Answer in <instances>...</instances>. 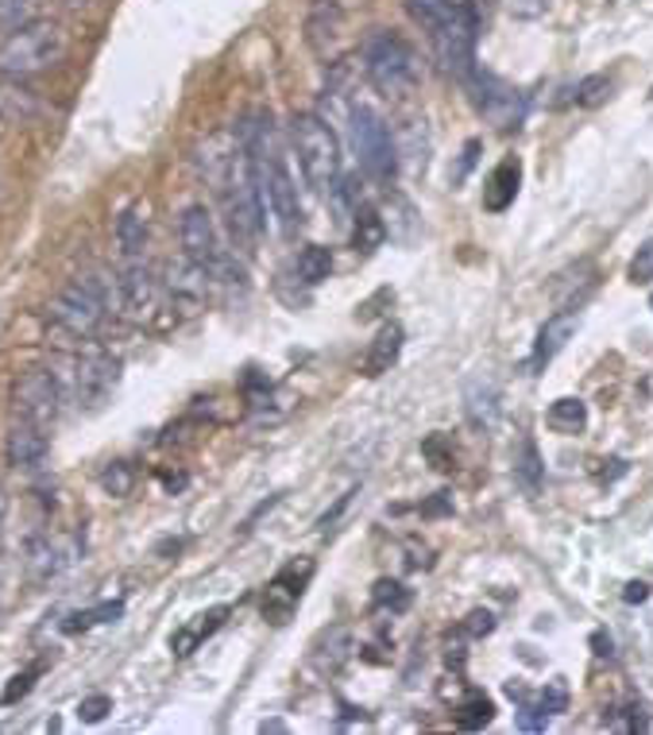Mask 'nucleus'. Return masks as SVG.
Segmentation results:
<instances>
[{
  "label": "nucleus",
  "mask_w": 653,
  "mask_h": 735,
  "mask_svg": "<svg viewBox=\"0 0 653 735\" xmlns=\"http://www.w3.org/2000/svg\"><path fill=\"white\" fill-rule=\"evenodd\" d=\"M259 732H287V724H283V721H271V724H264Z\"/></svg>",
  "instance_id": "8fccbe9b"
},
{
  "label": "nucleus",
  "mask_w": 653,
  "mask_h": 735,
  "mask_svg": "<svg viewBox=\"0 0 653 735\" xmlns=\"http://www.w3.org/2000/svg\"><path fill=\"white\" fill-rule=\"evenodd\" d=\"M576 330H581V314L576 310H557V314L550 317V322L537 330V341H534V367L550 364L553 356L561 353V349L568 345V341L576 337Z\"/></svg>",
  "instance_id": "2eb2a0df"
},
{
  "label": "nucleus",
  "mask_w": 653,
  "mask_h": 735,
  "mask_svg": "<svg viewBox=\"0 0 653 735\" xmlns=\"http://www.w3.org/2000/svg\"><path fill=\"white\" fill-rule=\"evenodd\" d=\"M201 624H194V627H182V631L175 635V655H194V647H198L201 639H209V635L217 631L220 627V619H225V608H214L209 616H198Z\"/></svg>",
  "instance_id": "7c9ffc66"
},
{
  "label": "nucleus",
  "mask_w": 653,
  "mask_h": 735,
  "mask_svg": "<svg viewBox=\"0 0 653 735\" xmlns=\"http://www.w3.org/2000/svg\"><path fill=\"white\" fill-rule=\"evenodd\" d=\"M472 0H406V12H410V20L418 23L426 36H434V31L448 28L453 20H461V16L472 12Z\"/></svg>",
  "instance_id": "a211bd4d"
},
{
  "label": "nucleus",
  "mask_w": 653,
  "mask_h": 735,
  "mask_svg": "<svg viewBox=\"0 0 653 735\" xmlns=\"http://www.w3.org/2000/svg\"><path fill=\"white\" fill-rule=\"evenodd\" d=\"M403 341H406V333H403V325L398 322H387L379 333H375L372 349H367V356H364L367 380H375V375L390 372V367L398 364V356H403Z\"/></svg>",
  "instance_id": "aec40b11"
},
{
  "label": "nucleus",
  "mask_w": 653,
  "mask_h": 735,
  "mask_svg": "<svg viewBox=\"0 0 653 735\" xmlns=\"http://www.w3.org/2000/svg\"><path fill=\"white\" fill-rule=\"evenodd\" d=\"M36 677H39V666H31V669H23V674H16L12 685H8L4 697H0V700H4V705H16L20 697H28V693H31V682H36Z\"/></svg>",
  "instance_id": "58836bf2"
},
{
  "label": "nucleus",
  "mask_w": 653,
  "mask_h": 735,
  "mask_svg": "<svg viewBox=\"0 0 653 735\" xmlns=\"http://www.w3.org/2000/svg\"><path fill=\"white\" fill-rule=\"evenodd\" d=\"M545 724H550V716H545L537 705H530V700H522V708H518V728H522V732H545Z\"/></svg>",
  "instance_id": "a19ab883"
},
{
  "label": "nucleus",
  "mask_w": 653,
  "mask_h": 735,
  "mask_svg": "<svg viewBox=\"0 0 653 735\" xmlns=\"http://www.w3.org/2000/svg\"><path fill=\"white\" fill-rule=\"evenodd\" d=\"M464 631L476 635V639H484V635L495 631V616H492V611H484V608L468 611V624H464Z\"/></svg>",
  "instance_id": "79ce46f5"
},
{
  "label": "nucleus",
  "mask_w": 653,
  "mask_h": 735,
  "mask_svg": "<svg viewBox=\"0 0 653 735\" xmlns=\"http://www.w3.org/2000/svg\"><path fill=\"white\" fill-rule=\"evenodd\" d=\"M290 140L298 151V167L306 175V183L314 186V194L329 198L340 186V140L333 133V125L317 112H294L290 120Z\"/></svg>",
  "instance_id": "f257e3e1"
},
{
  "label": "nucleus",
  "mask_w": 653,
  "mask_h": 735,
  "mask_svg": "<svg viewBox=\"0 0 653 735\" xmlns=\"http://www.w3.org/2000/svg\"><path fill=\"white\" fill-rule=\"evenodd\" d=\"M4 453H8V464H12V469H39V464L47 461V453H51V438H47V427L16 419V427L8 430Z\"/></svg>",
  "instance_id": "4468645a"
},
{
  "label": "nucleus",
  "mask_w": 653,
  "mask_h": 735,
  "mask_svg": "<svg viewBox=\"0 0 653 735\" xmlns=\"http://www.w3.org/2000/svg\"><path fill=\"white\" fill-rule=\"evenodd\" d=\"M117 248L125 259H144V248H147V209L144 206H128L125 214L117 217Z\"/></svg>",
  "instance_id": "5701e85b"
},
{
  "label": "nucleus",
  "mask_w": 653,
  "mask_h": 735,
  "mask_svg": "<svg viewBox=\"0 0 653 735\" xmlns=\"http://www.w3.org/2000/svg\"><path fill=\"white\" fill-rule=\"evenodd\" d=\"M120 302L132 317H144L155 306V280L151 267L144 259H125V275H120Z\"/></svg>",
  "instance_id": "f3484780"
},
{
  "label": "nucleus",
  "mask_w": 653,
  "mask_h": 735,
  "mask_svg": "<svg viewBox=\"0 0 653 735\" xmlns=\"http://www.w3.org/2000/svg\"><path fill=\"white\" fill-rule=\"evenodd\" d=\"M78 558V538L73 535H47L39 538L36 546L28 550V574L31 581H55L59 574H67Z\"/></svg>",
  "instance_id": "ddd939ff"
},
{
  "label": "nucleus",
  "mask_w": 653,
  "mask_h": 735,
  "mask_svg": "<svg viewBox=\"0 0 653 735\" xmlns=\"http://www.w3.org/2000/svg\"><path fill=\"white\" fill-rule=\"evenodd\" d=\"M62 406V380L47 367H31L20 380L12 383V411L23 422H39V427H51L59 419Z\"/></svg>",
  "instance_id": "0eeeda50"
},
{
  "label": "nucleus",
  "mask_w": 653,
  "mask_h": 735,
  "mask_svg": "<svg viewBox=\"0 0 653 735\" xmlns=\"http://www.w3.org/2000/svg\"><path fill=\"white\" fill-rule=\"evenodd\" d=\"M422 449H426V457H429V461H434V469H441V472L453 469L456 457H453V449H448V453H445V438H429Z\"/></svg>",
  "instance_id": "37998d69"
},
{
  "label": "nucleus",
  "mask_w": 653,
  "mask_h": 735,
  "mask_svg": "<svg viewBox=\"0 0 653 735\" xmlns=\"http://www.w3.org/2000/svg\"><path fill=\"white\" fill-rule=\"evenodd\" d=\"M353 650H356L353 631H348V627H329V631H321L314 643V666L321 669V674H337V669L353 658Z\"/></svg>",
  "instance_id": "4be33fe9"
},
{
  "label": "nucleus",
  "mask_w": 653,
  "mask_h": 735,
  "mask_svg": "<svg viewBox=\"0 0 653 735\" xmlns=\"http://www.w3.org/2000/svg\"><path fill=\"white\" fill-rule=\"evenodd\" d=\"M518 183H522V163L518 159H503L499 167L492 170L484 186V209L487 214H503V209L514 206L518 198Z\"/></svg>",
  "instance_id": "412c9836"
},
{
  "label": "nucleus",
  "mask_w": 653,
  "mask_h": 735,
  "mask_svg": "<svg viewBox=\"0 0 653 735\" xmlns=\"http://www.w3.org/2000/svg\"><path fill=\"white\" fill-rule=\"evenodd\" d=\"M492 716H495V705H492V697H484V693H468V697L461 700V708H456V728L461 732H479V728H487L492 724Z\"/></svg>",
  "instance_id": "c85d7f7f"
},
{
  "label": "nucleus",
  "mask_w": 653,
  "mask_h": 735,
  "mask_svg": "<svg viewBox=\"0 0 653 735\" xmlns=\"http://www.w3.org/2000/svg\"><path fill=\"white\" fill-rule=\"evenodd\" d=\"M120 383V361L112 353H86L73 361L70 395L78 406H101Z\"/></svg>",
  "instance_id": "6e6552de"
},
{
  "label": "nucleus",
  "mask_w": 653,
  "mask_h": 735,
  "mask_svg": "<svg viewBox=\"0 0 653 735\" xmlns=\"http://www.w3.org/2000/svg\"><path fill=\"white\" fill-rule=\"evenodd\" d=\"M623 600L626 604H646L650 600V585L646 581H631L623 588Z\"/></svg>",
  "instance_id": "c03bdc74"
},
{
  "label": "nucleus",
  "mask_w": 653,
  "mask_h": 735,
  "mask_svg": "<svg viewBox=\"0 0 653 735\" xmlns=\"http://www.w3.org/2000/svg\"><path fill=\"white\" fill-rule=\"evenodd\" d=\"M132 484H136V472H132V464H125V461L109 464V469L101 472V488L109 496H128L132 492Z\"/></svg>",
  "instance_id": "f704fd0d"
},
{
  "label": "nucleus",
  "mask_w": 653,
  "mask_h": 735,
  "mask_svg": "<svg viewBox=\"0 0 653 735\" xmlns=\"http://www.w3.org/2000/svg\"><path fill=\"white\" fill-rule=\"evenodd\" d=\"M514 480L526 496H537L545 484V464H542V453H537L534 441H522L518 449V461H514Z\"/></svg>",
  "instance_id": "a878e982"
},
{
  "label": "nucleus",
  "mask_w": 653,
  "mask_h": 735,
  "mask_svg": "<svg viewBox=\"0 0 653 735\" xmlns=\"http://www.w3.org/2000/svg\"><path fill=\"white\" fill-rule=\"evenodd\" d=\"M309 577H314V561L309 558H298V561H290L287 569H279V577H275L264 592V616L271 619V624H287L294 616Z\"/></svg>",
  "instance_id": "9d476101"
},
{
  "label": "nucleus",
  "mask_w": 653,
  "mask_h": 735,
  "mask_svg": "<svg viewBox=\"0 0 653 735\" xmlns=\"http://www.w3.org/2000/svg\"><path fill=\"white\" fill-rule=\"evenodd\" d=\"M170 298H175V306H186V314H194V310L201 306V298H206V287H209V267L194 264V259H182V264H170Z\"/></svg>",
  "instance_id": "dca6fc26"
},
{
  "label": "nucleus",
  "mask_w": 653,
  "mask_h": 735,
  "mask_svg": "<svg viewBox=\"0 0 653 735\" xmlns=\"http://www.w3.org/2000/svg\"><path fill=\"white\" fill-rule=\"evenodd\" d=\"M464 419L472 422V430L479 434H495L503 419V391L495 383V375H472L464 383Z\"/></svg>",
  "instance_id": "9b49d317"
},
{
  "label": "nucleus",
  "mask_w": 653,
  "mask_h": 735,
  "mask_svg": "<svg viewBox=\"0 0 653 735\" xmlns=\"http://www.w3.org/2000/svg\"><path fill=\"white\" fill-rule=\"evenodd\" d=\"M109 713H112V700L105 697V693H93V697H86V700L78 705V716H81L86 724H101Z\"/></svg>",
  "instance_id": "4c0bfd02"
},
{
  "label": "nucleus",
  "mask_w": 653,
  "mask_h": 735,
  "mask_svg": "<svg viewBox=\"0 0 653 735\" xmlns=\"http://www.w3.org/2000/svg\"><path fill=\"white\" fill-rule=\"evenodd\" d=\"M464 86H468V97H472V105H476V112L492 128L511 133V128L522 125V117H526V101H522L518 89L507 86L503 78H495V74L476 67L468 78H464Z\"/></svg>",
  "instance_id": "423d86ee"
},
{
  "label": "nucleus",
  "mask_w": 653,
  "mask_h": 735,
  "mask_svg": "<svg viewBox=\"0 0 653 735\" xmlns=\"http://www.w3.org/2000/svg\"><path fill=\"white\" fill-rule=\"evenodd\" d=\"M410 588L403 581H390V577H383V581H375L372 588V608L375 611H390V616H403L406 608H410Z\"/></svg>",
  "instance_id": "c756f323"
},
{
  "label": "nucleus",
  "mask_w": 653,
  "mask_h": 735,
  "mask_svg": "<svg viewBox=\"0 0 653 735\" xmlns=\"http://www.w3.org/2000/svg\"><path fill=\"white\" fill-rule=\"evenodd\" d=\"M383 241H387V225H383V214L372 206H360L353 214V248L356 252H375L383 248Z\"/></svg>",
  "instance_id": "393cba45"
},
{
  "label": "nucleus",
  "mask_w": 653,
  "mask_h": 735,
  "mask_svg": "<svg viewBox=\"0 0 653 735\" xmlns=\"http://www.w3.org/2000/svg\"><path fill=\"white\" fill-rule=\"evenodd\" d=\"M348 125H353V147L360 155V167L375 183H390L398 170V144L390 136L387 120L372 109V105L353 101L348 105Z\"/></svg>",
  "instance_id": "20e7f679"
},
{
  "label": "nucleus",
  "mask_w": 653,
  "mask_h": 735,
  "mask_svg": "<svg viewBox=\"0 0 653 735\" xmlns=\"http://www.w3.org/2000/svg\"><path fill=\"white\" fill-rule=\"evenodd\" d=\"M445 511H453V500L445 492H437L429 503H422V514H445Z\"/></svg>",
  "instance_id": "49530a36"
},
{
  "label": "nucleus",
  "mask_w": 653,
  "mask_h": 735,
  "mask_svg": "<svg viewBox=\"0 0 653 735\" xmlns=\"http://www.w3.org/2000/svg\"><path fill=\"white\" fill-rule=\"evenodd\" d=\"M503 8H507L514 20H537V16H545L550 0H503Z\"/></svg>",
  "instance_id": "ea45409f"
},
{
  "label": "nucleus",
  "mask_w": 653,
  "mask_h": 735,
  "mask_svg": "<svg viewBox=\"0 0 653 735\" xmlns=\"http://www.w3.org/2000/svg\"><path fill=\"white\" fill-rule=\"evenodd\" d=\"M70 4H86V0H70Z\"/></svg>",
  "instance_id": "3c124183"
},
{
  "label": "nucleus",
  "mask_w": 653,
  "mask_h": 735,
  "mask_svg": "<svg viewBox=\"0 0 653 735\" xmlns=\"http://www.w3.org/2000/svg\"><path fill=\"white\" fill-rule=\"evenodd\" d=\"M383 225H387V236L398 244H410L414 236H418V214H414V206L403 198V194H390L387 202H383Z\"/></svg>",
  "instance_id": "b1692460"
},
{
  "label": "nucleus",
  "mask_w": 653,
  "mask_h": 735,
  "mask_svg": "<svg viewBox=\"0 0 653 735\" xmlns=\"http://www.w3.org/2000/svg\"><path fill=\"white\" fill-rule=\"evenodd\" d=\"M51 317L70 333V337H93L109 317V294L97 275H78L59 291L51 302Z\"/></svg>",
  "instance_id": "39448f33"
},
{
  "label": "nucleus",
  "mask_w": 653,
  "mask_h": 735,
  "mask_svg": "<svg viewBox=\"0 0 653 735\" xmlns=\"http://www.w3.org/2000/svg\"><path fill=\"white\" fill-rule=\"evenodd\" d=\"M626 275H631V283H650L653 280V236L646 244H642L639 252H634L631 267H626Z\"/></svg>",
  "instance_id": "e433bc0d"
},
{
  "label": "nucleus",
  "mask_w": 653,
  "mask_h": 735,
  "mask_svg": "<svg viewBox=\"0 0 653 735\" xmlns=\"http://www.w3.org/2000/svg\"><path fill=\"white\" fill-rule=\"evenodd\" d=\"M67 59V31L55 20H31L0 43V78H36Z\"/></svg>",
  "instance_id": "f03ea898"
},
{
  "label": "nucleus",
  "mask_w": 653,
  "mask_h": 735,
  "mask_svg": "<svg viewBox=\"0 0 653 735\" xmlns=\"http://www.w3.org/2000/svg\"><path fill=\"white\" fill-rule=\"evenodd\" d=\"M650 306H653V298H650Z\"/></svg>",
  "instance_id": "603ef678"
},
{
  "label": "nucleus",
  "mask_w": 653,
  "mask_h": 735,
  "mask_svg": "<svg viewBox=\"0 0 653 735\" xmlns=\"http://www.w3.org/2000/svg\"><path fill=\"white\" fill-rule=\"evenodd\" d=\"M545 422H550V430H557V434H581L587 427L584 399H557V403L550 406V414H545Z\"/></svg>",
  "instance_id": "cd10ccee"
},
{
  "label": "nucleus",
  "mask_w": 653,
  "mask_h": 735,
  "mask_svg": "<svg viewBox=\"0 0 653 735\" xmlns=\"http://www.w3.org/2000/svg\"><path fill=\"white\" fill-rule=\"evenodd\" d=\"M537 708H542L545 716L565 713V708H568V685L561 682V677H557V682H550V685L542 689V697H537Z\"/></svg>",
  "instance_id": "c9c22d12"
},
{
  "label": "nucleus",
  "mask_w": 653,
  "mask_h": 735,
  "mask_svg": "<svg viewBox=\"0 0 653 735\" xmlns=\"http://www.w3.org/2000/svg\"><path fill=\"white\" fill-rule=\"evenodd\" d=\"M178 241H182L186 259L201 267H214L225 252H220V236L214 225V214L206 206H186L182 217H178Z\"/></svg>",
  "instance_id": "1a4fd4ad"
},
{
  "label": "nucleus",
  "mask_w": 653,
  "mask_h": 735,
  "mask_svg": "<svg viewBox=\"0 0 653 735\" xmlns=\"http://www.w3.org/2000/svg\"><path fill=\"white\" fill-rule=\"evenodd\" d=\"M607 97H611L607 74H592V78H584L581 86H576V105H584V109H595V105H603Z\"/></svg>",
  "instance_id": "72a5a7b5"
},
{
  "label": "nucleus",
  "mask_w": 653,
  "mask_h": 735,
  "mask_svg": "<svg viewBox=\"0 0 653 735\" xmlns=\"http://www.w3.org/2000/svg\"><path fill=\"white\" fill-rule=\"evenodd\" d=\"M607 724L615 732H650V708L642 705V700H631V705L615 708Z\"/></svg>",
  "instance_id": "2f4dec72"
},
{
  "label": "nucleus",
  "mask_w": 653,
  "mask_h": 735,
  "mask_svg": "<svg viewBox=\"0 0 653 735\" xmlns=\"http://www.w3.org/2000/svg\"><path fill=\"white\" fill-rule=\"evenodd\" d=\"M306 43L317 59H337L345 43V12L337 0H314L306 16Z\"/></svg>",
  "instance_id": "f8f14e48"
},
{
  "label": "nucleus",
  "mask_w": 653,
  "mask_h": 735,
  "mask_svg": "<svg viewBox=\"0 0 653 735\" xmlns=\"http://www.w3.org/2000/svg\"><path fill=\"white\" fill-rule=\"evenodd\" d=\"M592 647H595V655H600V658H611V655H615V650H611V635H603V631L592 635Z\"/></svg>",
  "instance_id": "09e8293b"
},
{
  "label": "nucleus",
  "mask_w": 653,
  "mask_h": 735,
  "mask_svg": "<svg viewBox=\"0 0 653 735\" xmlns=\"http://www.w3.org/2000/svg\"><path fill=\"white\" fill-rule=\"evenodd\" d=\"M39 0H0V31H16L36 20Z\"/></svg>",
  "instance_id": "473e14b6"
},
{
  "label": "nucleus",
  "mask_w": 653,
  "mask_h": 735,
  "mask_svg": "<svg viewBox=\"0 0 653 735\" xmlns=\"http://www.w3.org/2000/svg\"><path fill=\"white\" fill-rule=\"evenodd\" d=\"M39 117H43V101L20 78L0 81V120H8V125H31Z\"/></svg>",
  "instance_id": "6ab92c4d"
},
{
  "label": "nucleus",
  "mask_w": 653,
  "mask_h": 735,
  "mask_svg": "<svg viewBox=\"0 0 653 735\" xmlns=\"http://www.w3.org/2000/svg\"><path fill=\"white\" fill-rule=\"evenodd\" d=\"M476 151H479V144H476V140H472L468 147H464V159H461V167H456L453 183H461V178L468 175V170H472V163H476Z\"/></svg>",
  "instance_id": "a18cd8bd"
},
{
  "label": "nucleus",
  "mask_w": 653,
  "mask_h": 735,
  "mask_svg": "<svg viewBox=\"0 0 653 735\" xmlns=\"http://www.w3.org/2000/svg\"><path fill=\"white\" fill-rule=\"evenodd\" d=\"M364 74L383 97H406L418 86V55L395 31H372L364 39Z\"/></svg>",
  "instance_id": "7ed1b4c3"
},
{
  "label": "nucleus",
  "mask_w": 653,
  "mask_h": 735,
  "mask_svg": "<svg viewBox=\"0 0 653 735\" xmlns=\"http://www.w3.org/2000/svg\"><path fill=\"white\" fill-rule=\"evenodd\" d=\"M445 661H448V666H453V669H464V643H461V639H456V643L448 639V647H445Z\"/></svg>",
  "instance_id": "de8ad7c7"
},
{
  "label": "nucleus",
  "mask_w": 653,
  "mask_h": 735,
  "mask_svg": "<svg viewBox=\"0 0 653 735\" xmlns=\"http://www.w3.org/2000/svg\"><path fill=\"white\" fill-rule=\"evenodd\" d=\"M294 267H298V280H301V283L317 287V283H325V280L333 275V252L321 248V244H309V248L298 252Z\"/></svg>",
  "instance_id": "bb28decb"
}]
</instances>
